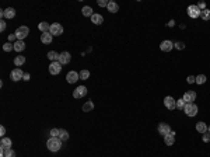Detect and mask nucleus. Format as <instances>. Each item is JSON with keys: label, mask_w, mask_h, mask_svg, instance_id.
<instances>
[{"label": "nucleus", "mask_w": 210, "mask_h": 157, "mask_svg": "<svg viewBox=\"0 0 210 157\" xmlns=\"http://www.w3.org/2000/svg\"><path fill=\"white\" fill-rule=\"evenodd\" d=\"M62 143H63V142H62L59 138H51L46 142V146H48V149L51 150V152H58V150H60Z\"/></svg>", "instance_id": "nucleus-1"}, {"label": "nucleus", "mask_w": 210, "mask_h": 157, "mask_svg": "<svg viewBox=\"0 0 210 157\" xmlns=\"http://www.w3.org/2000/svg\"><path fill=\"white\" fill-rule=\"evenodd\" d=\"M198 111H199V108H198V105L193 104V102H186V104H185L184 112L186 114L188 117H195L196 114H198Z\"/></svg>", "instance_id": "nucleus-2"}, {"label": "nucleus", "mask_w": 210, "mask_h": 157, "mask_svg": "<svg viewBox=\"0 0 210 157\" xmlns=\"http://www.w3.org/2000/svg\"><path fill=\"white\" fill-rule=\"evenodd\" d=\"M28 32H29V29H28V27H25V26H21V27H18L17 29H15V37H17V39L18 41H24V38L28 35Z\"/></svg>", "instance_id": "nucleus-3"}, {"label": "nucleus", "mask_w": 210, "mask_h": 157, "mask_svg": "<svg viewBox=\"0 0 210 157\" xmlns=\"http://www.w3.org/2000/svg\"><path fill=\"white\" fill-rule=\"evenodd\" d=\"M24 72H22L20 67H15V69L11 70V73H10V79L13 81H18V80H21V79H24Z\"/></svg>", "instance_id": "nucleus-4"}, {"label": "nucleus", "mask_w": 210, "mask_h": 157, "mask_svg": "<svg viewBox=\"0 0 210 157\" xmlns=\"http://www.w3.org/2000/svg\"><path fill=\"white\" fill-rule=\"evenodd\" d=\"M49 32H51L53 37H59V35L63 34V27H62V24H59V22H53V24L51 26Z\"/></svg>", "instance_id": "nucleus-5"}, {"label": "nucleus", "mask_w": 210, "mask_h": 157, "mask_svg": "<svg viewBox=\"0 0 210 157\" xmlns=\"http://www.w3.org/2000/svg\"><path fill=\"white\" fill-rule=\"evenodd\" d=\"M188 15L191 17V19H198V17H200V10L198 6H195V4H192V6H188Z\"/></svg>", "instance_id": "nucleus-6"}, {"label": "nucleus", "mask_w": 210, "mask_h": 157, "mask_svg": "<svg viewBox=\"0 0 210 157\" xmlns=\"http://www.w3.org/2000/svg\"><path fill=\"white\" fill-rule=\"evenodd\" d=\"M87 95V87H84V86H79V87L73 91V97L74 98H83Z\"/></svg>", "instance_id": "nucleus-7"}, {"label": "nucleus", "mask_w": 210, "mask_h": 157, "mask_svg": "<svg viewBox=\"0 0 210 157\" xmlns=\"http://www.w3.org/2000/svg\"><path fill=\"white\" fill-rule=\"evenodd\" d=\"M157 131H158V133L161 136H167L171 132V126L168 124H165V122H161V124H158V128H157Z\"/></svg>", "instance_id": "nucleus-8"}, {"label": "nucleus", "mask_w": 210, "mask_h": 157, "mask_svg": "<svg viewBox=\"0 0 210 157\" xmlns=\"http://www.w3.org/2000/svg\"><path fill=\"white\" fill-rule=\"evenodd\" d=\"M164 105L168 108L170 111H172V110H175L177 108V101H175L171 95H167L165 98H164Z\"/></svg>", "instance_id": "nucleus-9"}, {"label": "nucleus", "mask_w": 210, "mask_h": 157, "mask_svg": "<svg viewBox=\"0 0 210 157\" xmlns=\"http://www.w3.org/2000/svg\"><path fill=\"white\" fill-rule=\"evenodd\" d=\"M0 14H2V17H4V19L11 20V19H14L15 17V10L13 7H8V9H6V10L0 11Z\"/></svg>", "instance_id": "nucleus-10"}, {"label": "nucleus", "mask_w": 210, "mask_h": 157, "mask_svg": "<svg viewBox=\"0 0 210 157\" xmlns=\"http://www.w3.org/2000/svg\"><path fill=\"white\" fill-rule=\"evenodd\" d=\"M70 60H72V55H70L69 52H62L60 55H59V63H60L62 66L67 65Z\"/></svg>", "instance_id": "nucleus-11"}, {"label": "nucleus", "mask_w": 210, "mask_h": 157, "mask_svg": "<svg viewBox=\"0 0 210 157\" xmlns=\"http://www.w3.org/2000/svg\"><path fill=\"white\" fill-rule=\"evenodd\" d=\"M79 79H80V74L77 73V72H74V70H72V72H69V73L66 74V80H67V83H70V84L76 83Z\"/></svg>", "instance_id": "nucleus-12"}, {"label": "nucleus", "mask_w": 210, "mask_h": 157, "mask_svg": "<svg viewBox=\"0 0 210 157\" xmlns=\"http://www.w3.org/2000/svg\"><path fill=\"white\" fill-rule=\"evenodd\" d=\"M62 70V65L59 62H51L49 65V73L51 74H59Z\"/></svg>", "instance_id": "nucleus-13"}, {"label": "nucleus", "mask_w": 210, "mask_h": 157, "mask_svg": "<svg viewBox=\"0 0 210 157\" xmlns=\"http://www.w3.org/2000/svg\"><path fill=\"white\" fill-rule=\"evenodd\" d=\"M175 135H177V133H175L174 131H171L167 136H164V142H165L167 146H172L175 143Z\"/></svg>", "instance_id": "nucleus-14"}, {"label": "nucleus", "mask_w": 210, "mask_h": 157, "mask_svg": "<svg viewBox=\"0 0 210 157\" xmlns=\"http://www.w3.org/2000/svg\"><path fill=\"white\" fill-rule=\"evenodd\" d=\"M172 48H174V44H172L171 41H168V39L163 41V42L160 44V49H161L163 52H170Z\"/></svg>", "instance_id": "nucleus-15"}, {"label": "nucleus", "mask_w": 210, "mask_h": 157, "mask_svg": "<svg viewBox=\"0 0 210 157\" xmlns=\"http://www.w3.org/2000/svg\"><path fill=\"white\" fill-rule=\"evenodd\" d=\"M52 39H53V35L51 32H42V35H41V41L45 45H49L52 42Z\"/></svg>", "instance_id": "nucleus-16"}, {"label": "nucleus", "mask_w": 210, "mask_h": 157, "mask_svg": "<svg viewBox=\"0 0 210 157\" xmlns=\"http://www.w3.org/2000/svg\"><path fill=\"white\" fill-rule=\"evenodd\" d=\"M196 98V93L195 91H186L184 94V97H182V100H184L185 102H193Z\"/></svg>", "instance_id": "nucleus-17"}, {"label": "nucleus", "mask_w": 210, "mask_h": 157, "mask_svg": "<svg viewBox=\"0 0 210 157\" xmlns=\"http://www.w3.org/2000/svg\"><path fill=\"white\" fill-rule=\"evenodd\" d=\"M24 49H25V42H24V41H15L14 42V51H17L18 53H20V52H22L24 51Z\"/></svg>", "instance_id": "nucleus-18"}, {"label": "nucleus", "mask_w": 210, "mask_h": 157, "mask_svg": "<svg viewBox=\"0 0 210 157\" xmlns=\"http://www.w3.org/2000/svg\"><path fill=\"white\" fill-rule=\"evenodd\" d=\"M91 21L94 22V24H97V26H101L102 22H104V17L101 14H93L91 15Z\"/></svg>", "instance_id": "nucleus-19"}, {"label": "nucleus", "mask_w": 210, "mask_h": 157, "mask_svg": "<svg viewBox=\"0 0 210 157\" xmlns=\"http://www.w3.org/2000/svg\"><path fill=\"white\" fill-rule=\"evenodd\" d=\"M0 147H3V149H11V139L2 138V140H0Z\"/></svg>", "instance_id": "nucleus-20"}, {"label": "nucleus", "mask_w": 210, "mask_h": 157, "mask_svg": "<svg viewBox=\"0 0 210 157\" xmlns=\"http://www.w3.org/2000/svg\"><path fill=\"white\" fill-rule=\"evenodd\" d=\"M207 128H209V126H207L205 122H198V124H196V131L199 132V133H206Z\"/></svg>", "instance_id": "nucleus-21"}, {"label": "nucleus", "mask_w": 210, "mask_h": 157, "mask_svg": "<svg viewBox=\"0 0 210 157\" xmlns=\"http://www.w3.org/2000/svg\"><path fill=\"white\" fill-rule=\"evenodd\" d=\"M107 9H108L109 13H116V11L119 10V6H118V3H115V2H109Z\"/></svg>", "instance_id": "nucleus-22"}, {"label": "nucleus", "mask_w": 210, "mask_h": 157, "mask_svg": "<svg viewBox=\"0 0 210 157\" xmlns=\"http://www.w3.org/2000/svg\"><path fill=\"white\" fill-rule=\"evenodd\" d=\"M59 55L60 53H58V52H55V51L48 52V58H49L51 62H59Z\"/></svg>", "instance_id": "nucleus-23"}, {"label": "nucleus", "mask_w": 210, "mask_h": 157, "mask_svg": "<svg viewBox=\"0 0 210 157\" xmlns=\"http://www.w3.org/2000/svg\"><path fill=\"white\" fill-rule=\"evenodd\" d=\"M38 28L42 31V32H49V29H51V26L48 24V22H45V21H42V22H39L38 24Z\"/></svg>", "instance_id": "nucleus-24"}, {"label": "nucleus", "mask_w": 210, "mask_h": 157, "mask_svg": "<svg viewBox=\"0 0 210 157\" xmlns=\"http://www.w3.org/2000/svg\"><path fill=\"white\" fill-rule=\"evenodd\" d=\"M93 110H94V102H93V101H87L83 105V111H84V112H90V111H93Z\"/></svg>", "instance_id": "nucleus-25"}, {"label": "nucleus", "mask_w": 210, "mask_h": 157, "mask_svg": "<svg viewBox=\"0 0 210 157\" xmlns=\"http://www.w3.org/2000/svg\"><path fill=\"white\" fill-rule=\"evenodd\" d=\"M81 13H83L84 17H91V15L94 14V13H93V9H91L90 6H86V7H83Z\"/></svg>", "instance_id": "nucleus-26"}, {"label": "nucleus", "mask_w": 210, "mask_h": 157, "mask_svg": "<svg viewBox=\"0 0 210 157\" xmlns=\"http://www.w3.org/2000/svg\"><path fill=\"white\" fill-rule=\"evenodd\" d=\"M200 19L205 20V21H209V20H210V10H209V9L200 11Z\"/></svg>", "instance_id": "nucleus-27"}, {"label": "nucleus", "mask_w": 210, "mask_h": 157, "mask_svg": "<svg viewBox=\"0 0 210 157\" xmlns=\"http://www.w3.org/2000/svg\"><path fill=\"white\" fill-rule=\"evenodd\" d=\"M24 63H25V58H24V56L18 55V56H15L14 58V65L15 66H21V65H24Z\"/></svg>", "instance_id": "nucleus-28"}, {"label": "nucleus", "mask_w": 210, "mask_h": 157, "mask_svg": "<svg viewBox=\"0 0 210 157\" xmlns=\"http://www.w3.org/2000/svg\"><path fill=\"white\" fill-rule=\"evenodd\" d=\"M59 139H60L62 142H66V140L69 139V132L60 129V132H59Z\"/></svg>", "instance_id": "nucleus-29"}, {"label": "nucleus", "mask_w": 210, "mask_h": 157, "mask_svg": "<svg viewBox=\"0 0 210 157\" xmlns=\"http://www.w3.org/2000/svg\"><path fill=\"white\" fill-rule=\"evenodd\" d=\"M80 79H81V80H87L88 77H90V72H88L87 69H84V70H81V72H80Z\"/></svg>", "instance_id": "nucleus-30"}, {"label": "nucleus", "mask_w": 210, "mask_h": 157, "mask_svg": "<svg viewBox=\"0 0 210 157\" xmlns=\"http://www.w3.org/2000/svg\"><path fill=\"white\" fill-rule=\"evenodd\" d=\"M206 76L205 74H199V76H196V84H205L206 83Z\"/></svg>", "instance_id": "nucleus-31"}, {"label": "nucleus", "mask_w": 210, "mask_h": 157, "mask_svg": "<svg viewBox=\"0 0 210 157\" xmlns=\"http://www.w3.org/2000/svg\"><path fill=\"white\" fill-rule=\"evenodd\" d=\"M14 49V44H10V42H7V44L3 45V51L4 52H10Z\"/></svg>", "instance_id": "nucleus-32"}, {"label": "nucleus", "mask_w": 210, "mask_h": 157, "mask_svg": "<svg viewBox=\"0 0 210 157\" xmlns=\"http://www.w3.org/2000/svg\"><path fill=\"white\" fill-rule=\"evenodd\" d=\"M185 104H186V102H185L182 98L181 100H177V108H178V110H182V111H184Z\"/></svg>", "instance_id": "nucleus-33"}, {"label": "nucleus", "mask_w": 210, "mask_h": 157, "mask_svg": "<svg viewBox=\"0 0 210 157\" xmlns=\"http://www.w3.org/2000/svg\"><path fill=\"white\" fill-rule=\"evenodd\" d=\"M4 157H15V152H14L13 149H6Z\"/></svg>", "instance_id": "nucleus-34"}, {"label": "nucleus", "mask_w": 210, "mask_h": 157, "mask_svg": "<svg viewBox=\"0 0 210 157\" xmlns=\"http://www.w3.org/2000/svg\"><path fill=\"white\" fill-rule=\"evenodd\" d=\"M174 48H177V49L182 51V49H185V44L182 42V41H178V42H175V44H174Z\"/></svg>", "instance_id": "nucleus-35"}, {"label": "nucleus", "mask_w": 210, "mask_h": 157, "mask_svg": "<svg viewBox=\"0 0 210 157\" xmlns=\"http://www.w3.org/2000/svg\"><path fill=\"white\" fill-rule=\"evenodd\" d=\"M59 132H60V129H52L51 131V138H59Z\"/></svg>", "instance_id": "nucleus-36"}, {"label": "nucleus", "mask_w": 210, "mask_h": 157, "mask_svg": "<svg viewBox=\"0 0 210 157\" xmlns=\"http://www.w3.org/2000/svg\"><path fill=\"white\" fill-rule=\"evenodd\" d=\"M203 142H210V133H209V132H206V133H203Z\"/></svg>", "instance_id": "nucleus-37"}, {"label": "nucleus", "mask_w": 210, "mask_h": 157, "mask_svg": "<svg viewBox=\"0 0 210 157\" xmlns=\"http://www.w3.org/2000/svg\"><path fill=\"white\" fill-rule=\"evenodd\" d=\"M108 3L109 2H107V0H100V2H98V6H100V7H107Z\"/></svg>", "instance_id": "nucleus-38"}, {"label": "nucleus", "mask_w": 210, "mask_h": 157, "mask_svg": "<svg viewBox=\"0 0 210 157\" xmlns=\"http://www.w3.org/2000/svg\"><path fill=\"white\" fill-rule=\"evenodd\" d=\"M186 81H188L189 84L196 83V77H195V76H188V79H186Z\"/></svg>", "instance_id": "nucleus-39"}, {"label": "nucleus", "mask_w": 210, "mask_h": 157, "mask_svg": "<svg viewBox=\"0 0 210 157\" xmlns=\"http://www.w3.org/2000/svg\"><path fill=\"white\" fill-rule=\"evenodd\" d=\"M198 7H199L200 11H202V10H206V3H205V2H202V3L198 4Z\"/></svg>", "instance_id": "nucleus-40"}, {"label": "nucleus", "mask_w": 210, "mask_h": 157, "mask_svg": "<svg viewBox=\"0 0 210 157\" xmlns=\"http://www.w3.org/2000/svg\"><path fill=\"white\" fill-rule=\"evenodd\" d=\"M4 29H6V22H4L3 20H2V21H0V31H2V32H3Z\"/></svg>", "instance_id": "nucleus-41"}, {"label": "nucleus", "mask_w": 210, "mask_h": 157, "mask_svg": "<svg viewBox=\"0 0 210 157\" xmlns=\"http://www.w3.org/2000/svg\"><path fill=\"white\" fill-rule=\"evenodd\" d=\"M4 135H6V128L4 126H0V136L4 138Z\"/></svg>", "instance_id": "nucleus-42"}, {"label": "nucleus", "mask_w": 210, "mask_h": 157, "mask_svg": "<svg viewBox=\"0 0 210 157\" xmlns=\"http://www.w3.org/2000/svg\"><path fill=\"white\" fill-rule=\"evenodd\" d=\"M14 39H17L15 34H10V35H8V42H11V41H14Z\"/></svg>", "instance_id": "nucleus-43"}, {"label": "nucleus", "mask_w": 210, "mask_h": 157, "mask_svg": "<svg viewBox=\"0 0 210 157\" xmlns=\"http://www.w3.org/2000/svg\"><path fill=\"white\" fill-rule=\"evenodd\" d=\"M22 80L28 81V80H29V74H28V73H25V74H24V79H22Z\"/></svg>", "instance_id": "nucleus-44"}, {"label": "nucleus", "mask_w": 210, "mask_h": 157, "mask_svg": "<svg viewBox=\"0 0 210 157\" xmlns=\"http://www.w3.org/2000/svg\"><path fill=\"white\" fill-rule=\"evenodd\" d=\"M174 24H175V21H174V20H171V21L168 22V26H170V27H174Z\"/></svg>", "instance_id": "nucleus-45"}, {"label": "nucleus", "mask_w": 210, "mask_h": 157, "mask_svg": "<svg viewBox=\"0 0 210 157\" xmlns=\"http://www.w3.org/2000/svg\"><path fill=\"white\" fill-rule=\"evenodd\" d=\"M207 132H209V133H210V126H209V128H207Z\"/></svg>", "instance_id": "nucleus-46"}]
</instances>
